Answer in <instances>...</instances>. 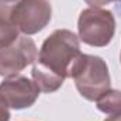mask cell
<instances>
[{
	"instance_id": "1",
	"label": "cell",
	"mask_w": 121,
	"mask_h": 121,
	"mask_svg": "<svg viewBox=\"0 0 121 121\" xmlns=\"http://www.w3.org/2000/svg\"><path fill=\"white\" fill-rule=\"evenodd\" d=\"M82 55L80 39L70 30H55L41 45L31 75L44 93H54L72 78V70Z\"/></svg>"
},
{
	"instance_id": "2",
	"label": "cell",
	"mask_w": 121,
	"mask_h": 121,
	"mask_svg": "<svg viewBox=\"0 0 121 121\" xmlns=\"http://www.w3.org/2000/svg\"><path fill=\"white\" fill-rule=\"evenodd\" d=\"M72 79L80 96L89 101H96L111 87L108 66L103 58L96 55L82 54L72 70Z\"/></svg>"
},
{
	"instance_id": "3",
	"label": "cell",
	"mask_w": 121,
	"mask_h": 121,
	"mask_svg": "<svg viewBox=\"0 0 121 121\" xmlns=\"http://www.w3.org/2000/svg\"><path fill=\"white\" fill-rule=\"evenodd\" d=\"M79 39L90 47H106L116 32V18L110 10L89 7L79 14Z\"/></svg>"
},
{
	"instance_id": "4",
	"label": "cell",
	"mask_w": 121,
	"mask_h": 121,
	"mask_svg": "<svg viewBox=\"0 0 121 121\" xmlns=\"http://www.w3.org/2000/svg\"><path fill=\"white\" fill-rule=\"evenodd\" d=\"M51 18L52 6L49 0H18L11 7V20L24 35L42 31Z\"/></svg>"
},
{
	"instance_id": "5",
	"label": "cell",
	"mask_w": 121,
	"mask_h": 121,
	"mask_svg": "<svg viewBox=\"0 0 121 121\" xmlns=\"http://www.w3.org/2000/svg\"><path fill=\"white\" fill-rule=\"evenodd\" d=\"M38 58L35 42L27 35L18 37L7 47H0V76L13 78Z\"/></svg>"
},
{
	"instance_id": "6",
	"label": "cell",
	"mask_w": 121,
	"mask_h": 121,
	"mask_svg": "<svg viewBox=\"0 0 121 121\" xmlns=\"http://www.w3.org/2000/svg\"><path fill=\"white\" fill-rule=\"evenodd\" d=\"M39 93L41 90L35 82L26 76L17 75L13 78H6L0 83V97L6 101L9 108L13 110L31 107L37 101Z\"/></svg>"
},
{
	"instance_id": "7",
	"label": "cell",
	"mask_w": 121,
	"mask_h": 121,
	"mask_svg": "<svg viewBox=\"0 0 121 121\" xmlns=\"http://www.w3.org/2000/svg\"><path fill=\"white\" fill-rule=\"evenodd\" d=\"M11 7L0 4V47H7L20 37V31L11 20Z\"/></svg>"
},
{
	"instance_id": "8",
	"label": "cell",
	"mask_w": 121,
	"mask_h": 121,
	"mask_svg": "<svg viewBox=\"0 0 121 121\" xmlns=\"http://www.w3.org/2000/svg\"><path fill=\"white\" fill-rule=\"evenodd\" d=\"M96 107L104 114L121 117V90L108 89L104 91L96 100Z\"/></svg>"
},
{
	"instance_id": "9",
	"label": "cell",
	"mask_w": 121,
	"mask_h": 121,
	"mask_svg": "<svg viewBox=\"0 0 121 121\" xmlns=\"http://www.w3.org/2000/svg\"><path fill=\"white\" fill-rule=\"evenodd\" d=\"M10 110L6 101L0 97V121H10Z\"/></svg>"
},
{
	"instance_id": "10",
	"label": "cell",
	"mask_w": 121,
	"mask_h": 121,
	"mask_svg": "<svg viewBox=\"0 0 121 121\" xmlns=\"http://www.w3.org/2000/svg\"><path fill=\"white\" fill-rule=\"evenodd\" d=\"M87 4H90V7H103V6H107L110 3H121V0H85Z\"/></svg>"
},
{
	"instance_id": "11",
	"label": "cell",
	"mask_w": 121,
	"mask_h": 121,
	"mask_svg": "<svg viewBox=\"0 0 121 121\" xmlns=\"http://www.w3.org/2000/svg\"><path fill=\"white\" fill-rule=\"evenodd\" d=\"M18 0H0V4H7V6H14Z\"/></svg>"
},
{
	"instance_id": "12",
	"label": "cell",
	"mask_w": 121,
	"mask_h": 121,
	"mask_svg": "<svg viewBox=\"0 0 121 121\" xmlns=\"http://www.w3.org/2000/svg\"><path fill=\"white\" fill-rule=\"evenodd\" d=\"M104 121H121V117H114V116H110L108 118H106Z\"/></svg>"
},
{
	"instance_id": "13",
	"label": "cell",
	"mask_w": 121,
	"mask_h": 121,
	"mask_svg": "<svg viewBox=\"0 0 121 121\" xmlns=\"http://www.w3.org/2000/svg\"><path fill=\"white\" fill-rule=\"evenodd\" d=\"M120 60H121V52H120Z\"/></svg>"
}]
</instances>
